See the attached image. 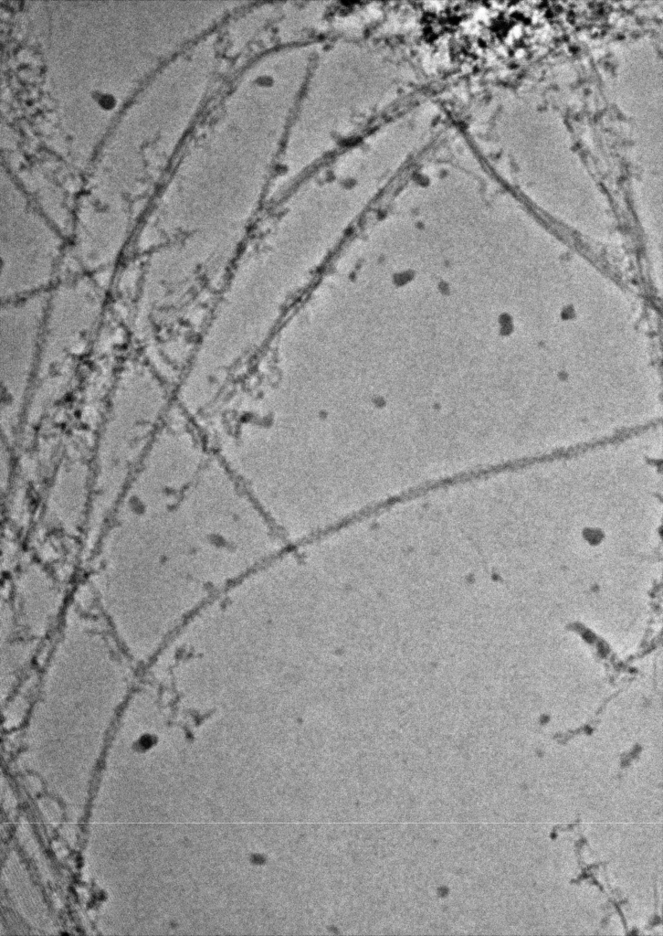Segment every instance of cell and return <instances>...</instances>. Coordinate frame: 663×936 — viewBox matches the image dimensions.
Listing matches in <instances>:
<instances>
[{
    "label": "cell",
    "mask_w": 663,
    "mask_h": 936,
    "mask_svg": "<svg viewBox=\"0 0 663 936\" xmlns=\"http://www.w3.org/2000/svg\"><path fill=\"white\" fill-rule=\"evenodd\" d=\"M58 227L31 216H4L1 226L3 302L41 293L54 278L62 253Z\"/></svg>",
    "instance_id": "6da1fadb"
}]
</instances>
